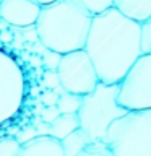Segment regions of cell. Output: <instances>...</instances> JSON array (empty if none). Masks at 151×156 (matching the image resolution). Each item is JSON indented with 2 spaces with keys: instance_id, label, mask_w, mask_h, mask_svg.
<instances>
[{
  "instance_id": "13",
  "label": "cell",
  "mask_w": 151,
  "mask_h": 156,
  "mask_svg": "<svg viewBox=\"0 0 151 156\" xmlns=\"http://www.w3.org/2000/svg\"><path fill=\"white\" fill-rule=\"evenodd\" d=\"M81 99H83V96L65 91L63 94L58 96L57 109L60 111V114H78L80 106H81Z\"/></svg>"
},
{
  "instance_id": "12",
  "label": "cell",
  "mask_w": 151,
  "mask_h": 156,
  "mask_svg": "<svg viewBox=\"0 0 151 156\" xmlns=\"http://www.w3.org/2000/svg\"><path fill=\"white\" fill-rule=\"evenodd\" d=\"M60 143H62L63 154L65 156H78L91 141L81 129H76L75 132H72L70 135H67L65 138H62Z\"/></svg>"
},
{
  "instance_id": "1",
  "label": "cell",
  "mask_w": 151,
  "mask_h": 156,
  "mask_svg": "<svg viewBox=\"0 0 151 156\" xmlns=\"http://www.w3.org/2000/svg\"><path fill=\"white\" fill-rule=\"evenodd\" d=\"M85 51L102 83L119 85L141 51V23L111 7L93 15Z\"/></svg>"
},
{
  "instance_id": "9",
  "label": "cell",
  "mask_w": 151,
  "mask_h": 156,
  "mask_svg": "<svg viewBox=\"0 0 151 156\" xmlns=\"http://www.w3.org/2000/svg\"><path fill=\"white\" fill-rule=\"evenodd\" d=\"M16 156H65L60 140L51 135H37L21 145Z\"/></svg>"
},
{
  "instance_id": "24",
  "label": "cell",
  "mask_w": 151,
  "mask_h": 156,
  "mask_svg": "<svg viewBox=\"0 0 151 156\" xmlns=\"http://www.w3.org/2000/svg\"><path fill=\"white\" fill-rule=\"evenodd\" d=\"M13 39V34H12V31H10V29H2V31H0V42H10Z\"/></svg>"
},
{
  "instance_id": "7",
  "label": "cell",
  "mask_w": 151,
  "mask_h": 156,
  "mask_svg": "<svg viewBox=\"0 0 151 156\" xmlns=\"http://www.w3.org/2000/svg\"><path fill=\"white\" fill-rule=\"evenodd\" d=\"M24 75L18 62L0 49V125L10 120L21 107Z\"/></svg>"
},
{
  "instance_id": "22",
  "label": "cell",
  "mask_w": 151,
  "mask_h": 156,
  "mask_svg": "<svg viewBox=\"0 0 151 156\" xmlns=\"http://www.w3.org/2000/svg\"><path fill=\"white\" fill-rule=\"evenodd\" d=\"M39 101H41V104H44V106H57L58 94L54 90H46L41 96H39Z\"/></svg>"
},
{
  "instance_id": "3",
  "label": "cell",
  "mask_w": 151,
  "mask_h": 156,
  "mask_svg": "<svg viewBox=\"0 0 151 156\" xmlns=\"http://www.w3.org/2000/svg\"><path fill=\"white\" fill-rule=\"evenodd\" d=\"M119 85L99 81L91 93L83 96L78 111L80 129L88 135L90 141H104L107 130L115 119L127 112L124 106L119 104Z\"/></svg>"
},
{
  "instance_id": "2",
  "label": "cell",
  "mask_w": 151,
  "mask_h": 156,
  "mask_svg": "<svg viewBox=\"0 0 151 156\" xmlns=\"http://www.w3.org/2000/svg\"><path fill=\"white\" fill-rule=\"evenodd\" d=\"M93 13L76 0H55L41 7L36 31L47 49L58 54L85 49Z\"/></svg>"
},
{
  "instance_id": "11",
  "label": "cell",
  "mask_w": 151,
  "mask_h": 156,
  "mask_svg": "<svg viewBox=\"0 0 151 156\" xmlns=\"http://www.w3.org/2000/svg\"><path fill=\"white\" fill-rule=\"evenodd\" d=\"M76 129H80L78 114H60L55 120L49 124V135L57 140H62Z\"/></svg>"
},
{
  "instance_id": "21",
  "label": "cell",
  "mask_w": 151,
  "mask_h": 156,
  "mask_svg": "<svg viewBox=\"0 0 151 156\" xmlns=\"http://www.w3.org/2000/svg\"><path fill=\"white\" fill-rule=\"evenodd\" d=\"M60 115V111L57 109V106H44V109L41 111V120L51 124L52 120H55Z\"/></svg>"
},
{
  "instance_id": "23",
  "label": "cell",
  "mask_w": 151,
  "mask_h": 156,
  "mask_svg": "<svg viewBox=\"0 0 151 156\" xmlns=\"http://www.w3.org/2000/svg\"><path fill=\"white\" fill-rule=\"evenodd\" d=\"M36 130H37V135H49V124L44 120H39L36 125Z\"/></svg>"
},
{
  "instance_id": "26",
  "label": "cell",
  "mask_w": 151,
  "mask_h": 156,
  "mask_svg": "<svg viewBox=\"0 0 151 156\" xmlns=\"http://www.w3.org/2000/svg\"><path fill=\"white\" fill-rule=\"evenodd\" d=\"M0 2H2V0H0Z\"/></svg>"
},
{
  "instance_id": "20",
  "label": "cell",
  "mask_w": 151,
  "mask_h": 156,
  "mask_svg": "<svg viewBox=\"0 0 151 156\" xmlns=\"http://www.w3.org/2000/svg\"><path fill=\"white\" fill-rule=\"evenodd\" d=\"M36 136H37V130H36V127H34V125H28V127H24V129L18 130V133H16V140L23 145V143H26V141H29V140L36 138Z\"/></svg>"
},
{
  "instance_id": "25",
  "label": "cell",
  "mask_w": 151,
  "mask_h": 156,
  "mask_svg": "<svg viewBox=\"0 0 151 156\" xmlns=\"http://www.w3.org/2000/svg\"><path fill=\"white\" fill-rule=\"evenodd\" d=\"M33 2H36L37 5H41V7H44V5H49V3L55 2V0H33Z\"/></svg>"
},
{
  "instance_id": "15",
  "label": "cell",
  "mask_w": 151,
  "mask_h": 156,
  "mask_svg": "<svg viewBox=\"0 0 151 156\" xmlns=\"http://www.w3.org/2000/svg\"><path fill=\"white\" fill-rule=\"evenodd\" d=\"M78 3H81L86 10H90L93 15L101 13L104 10L114 7V0H76Z\"/></svg>"
},
{
  "instance_id": "6",
  "label": "cell",
  "mask_w": 151,
  "mask_h": 156,
  "mask_svg": "<svg viewBox=\"0 0 151 156\" xmlns=\"http://www.w3.org/2000/svg\"><path fill=\"white\" fill-rule=\"evenodd\" d=\"M57 73L63 90L73 94L85 96L91 93L99 83L96 68L85 49L62 54Z\"/></svg>"
},
{
  "instance_id": "8",
  "label": "cell",
  "mask_w": 151,
  "mask_h": 156,
  "mask_svg": "<svg viewBox=\"0 0 151 156\" xmlns=\"http://www.w3.org/2000/svg\"><path fill=\"white\" fill-rule=\"evenodd\" d=\"M41 13V5L33 0H2L0 18L13 28L34 26Z\"/></svg>"
},
{
  "instance_id": "4",
  "label": "cell",
  "mask_w": 151,
  "mask_h": 156,
  "mask_svg": "<svg viewBox=\"0 0 151 156\" xmlns=\"http://www.w3.org/2000/svg\"><path fill=\"white\" fill-rule=\"evenodd\" d=\"M104 143L112 156H151V109L127 111L111 124Z\"/></svg>"
},
{
  "instance_id": "14",
  "label": "cell",
  "mask_w": 151,
  "mask_h": 156,
  "mask_svg": "<svg viewBox=\"0 0 151 156\" xmlns=\"http://www.w3.org/2000/svg\"><path fill=\"white\" fill-rule=\"evenodd\" d=\"M21 143L16 140V136L5 135L0 138V156H16L19 153Z\"/></svg>"
},
{
  "instance_id": "17",
  "label": "cell",
  "mask_w": 151,
  "mask_h": 156,
  "mask_svg": "<svg viewBox=\"0 0 151 156\" xmlns=\"http://www.w3.org/2000/svg\"><path fill=\"white\" fill-rule=\"evenodd\" d=\"M141 51L151 52V15L141 21Z\"/></svg>"
},
{
  "instance_id": "5",
  "label": "cell",
  "mask_w": 151,
  "mask_h": 156,
  "mask_svg": "<svg viewBox=\"0 0 151 156\" xmlns=\"http://www.w3.org/2000/svg\"><path fill=\"white\" fill-rule=\"evenodd\" d=\"M119 104L127 111L151 109V52H143L119 83Z\"/></svg>"
},
{
  "instance_id": "18",
  "label": "cell",
  "mask_w": 151,
  "mask_h": 156,
  "mask_svg": "<svg viewBox=\"0 0 151 156\" xmlns=\"http://www.w3.org/2000/svg\"><path fill=\"white\" fill-rule=\"evenodd\" d=\"M60 58H62V54L54 52V51H51V49H44V52H42V63L47 67V70H57Z\"/></svg>"
},
{
  "instance_id": "19",
  "label": "cell",
  "mask_w": 151,
  "mask_h": 156,
  "mask_svg": "<svg viewBox=\"0 0 151 156\" xmlns=\"http://www.w3.org/2000/svg\"><path fill=\"white\" fill-rule=\"evenodd\" d=\"M42 86L46 90H55L60 86V78H58L57 70H47L42 76Z\"/></svg>"
},
{
  "instance_id": "10",
  "label": "cell",
  "mask_w": 151,
  "mask_h": 156,
  "mask_svg": "<svg viewBox=\"0 0 151 156\" xmlns=\"http://www.w3.org/2000/svg\"><path fill=\"white\" fill-rule=\"evenodd\" d=\"M114 7L140 23L151 15V0H114Z\"/></svg>"
},
{
  "instance_id": "16",
  "label": "cell",
  "mask_w": 151,
  "mask_h": 156,
  "mask_svg": "<svg viewBox=\"0 0 151 156\" xmlns=\"http://www.w3.org/2000/svg\"><path fill=\"white\" fill-rule=\"evenodd\" d=\"M78 156H112V153L104 141H93Z\"/></svg>"
}]
</instances>
